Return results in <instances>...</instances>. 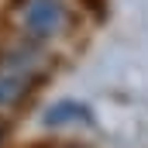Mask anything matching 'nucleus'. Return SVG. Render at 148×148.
Returning a JSON list of instances; mask_svg holds the SVG:
<instances>
[{
    "mask_svg": "<svg viewBox=\"0 0 148 148\" xmlns=\"http://www.w3.org/2000/svg\"><path fill=\"white\" fill-rule=\"evenodd\" d=\"M21 28L31 38H52L66 28V3L62 0H24V7L17 10Z\"/></svg>",
    "mask_w": 148,
    "mask_h": 148,
    "instance_id": "f257e3e1",
    "label": "nucleus"
},
{
    "mask_svg": "<svg viewBox=\"0 0 148 148\" xmlns=\"http://www.w3.org/2000/svg\"><path fill=\"white\" fill-rule=\"evenodd\" d=\"M45 124L48 127H69V124H93L90 107H83L79 100H59L45 110Z\"/></svg>",
    "mask_w": 148,
    "mask_h": 148,
    "instance_id": "f03ea898",
    "label": "nucleus"
},
{
    "mask_svg": "<svg viewBox=\"0 0 148 148\" xmlns=\"http://www.w3.org/2000/svg\"><path fill=\"white\" fill-rule=\"evenodd\" d=\"M28 86H31V76H24V73H0V107L17 103L28 93Z\"/></svg>",
    "mask_w": 148,
    "mask_h": 148,
    "instance_id": "7ed1b4c3",
    "label": "nucleus"
}]
</instances>
